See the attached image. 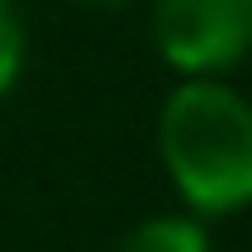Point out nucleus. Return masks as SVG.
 <instances>
[{
    "label": "nucleus",
    "mask_w": 252,
    "mask_h": 252,
    "mask_svg": "<svg viewBox=\"0 0 252 252\" xmlns=\"http://www.w3.org/2000/svg\"><path fill=\"white\" fill-rule=\"evenodd\" d=\"M152 45L180 79H230L252 45V0H152Z\"/></svg>",
    "instance_id": "f03ea898"
},
{
    "label": "nucleus",
    "mask_w": 252,
    "mask_h": 252,
    "mask_svg": "<svg viewBox=\"0 0 252 252\" xmlns=\"http://www.w3.org/2000/svg\"><path fill=\"white\" fill-rule=\"evenodd\" d=\"M23 62H28V28H23V11H17V0H0V101L17 90Z\"/></svg>",
    "instance_id": "20e7f679"
},
{
    "label": "nucleus",
    "mask_w": 252,
    "mask_h": 252,
    "mask_svg": "<svg viewBox=\"0 0 252 252\" xmlns=\"http://www.w3.org/2000/svg\"><path fill=\"white\" fill-rule=\"evenodd\" d=\"M157 157L185 213L230 219L252 202V107L230 79H180L157 112Z\"/></svg>",
    "instance_id": "f257e3e1"
},
{
    "label": "nucleus",
    "mask_w": 252,
    "mask_h": 252,
    "mask_svg": "<svg viewBox=\"0 0 252 252\" xmlns=\"http://www.w3.org/2000/svg\"><path fill=\"white\" fill-rule=\"evenodd\" d=\"M73 6H84V11H124V6H135V0H73Z\"/></svg>",
    "instance_id": "39448f33"
},
{
    "label": "nucleus",
    "mask_w": 252,
    "mask_h": 252,
    "mask_svg": "<svg viewBox=\"0 0 252 252\" xmlns=\"http://www.w3.org/2000/svg\"><path fill=\"white\" fill-rule=\"evenodd\" d=\"M118 252H213V241H207V219L180 207V213L140 219V224L118 241Z\"/></svg>",
    "instance_id": "7ed1b4c3"
}]
</instances>
